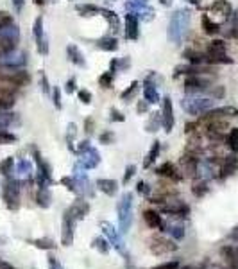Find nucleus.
Segmentation results:
<instances>
[{"instance_id": "38", "label": "nucleus", "mask_w": 238, "mask_h": 269, "mask_svg": "<svg viewBox=\"0 0 238 269\" xmlns=\"http://www.w3.org/2000/svg\"><path fill=\"white\" fill-rule=\"evenodd\" d=\"M67 90H68V92H73V81H68V84H67Z\"/></svg>"}, {"instance_id": "40", "label": "nucleus", "mask_w": 238, "mask_h": 269, "mask_svg": "<svg viewBox=\"0 0 238 269\" xmlns=\"http://www.w3.org/2000/svg\"><path fill=\"white\" fill-rule=\"evenodd\" d=\"M113 115H115L116 121H122V117H120V113H118V111H113Z\"/></svg>"}, {"instance_id": "17", "label": "nucleus", "mask_w": 238, "mask_h": 269, "mask_svg": "<svg viewBox=\"0 0 238 269\" xmlns=\"http://www.w3.org/2000/svg\"><path fill=\"white\" fill-rule=\"evenodd\" d=\"M226 144L233 153H238V127L229 129V133H227V137H226Z\"/></svg>"}, {"instance_id": "35", "label": "nucleus", "mask_w": 238, "mask_h": 269, "mask_svg": "<svg viewBox=\"0 0 238 269\" xmlns=\"http://www.w3.org/2000/svg\"><path fill=\"white\" fill-rule=\"evenodd\" d=\"M15 101L11 99H4V97H0V108H9V106L13 104Z\"/></svg>"}, {"instance_id": "33", "label": "nucleus", "mask_w": 238, "mask_h": 269, "mask_svg": "<svg viewBox=\"0 0 238 269\" xmlns=\"http://www.w3.org/2000/svg\"><path fill=\"white\" fill-rule=\"evenodd\" d=\"M79 99H81V103H84V104H90L92 95H90V92H84V90H81V92H79Z\"/></svg>"}, {"instance_id": "29", "label": "nucleus", "mask_w": 238, "mask_h": 269, "mask_svg": "<svg viewBox=\"0 0 238 269\" xmlns=\"http://www.w3.org/2000/svg\"><path fill=\"white\" fill-rule=\"evenodd\" d=\"M18 172H22V174H29V172H31V162H27V160L20 162V164H18Z\"/></svg>"}, {"instance_id": "41", "label": "nucleus", "mask_w": 238, "mask_h": 269, "mask_svg": "<svg viewBox=\"0 0 238 269\" xmlns=\"http://www.w3.org/2000/svg\"><path fill=\"white\" fill-rule=\"evenodd\" d=\"M34 2H36V4H43V0H34Z\"/></svg>"}, {"instance_id": "5", "label": "nucleus", "mask_w": 238, "mask_h": 269, "mask_svg": "<svg viewBox=\"0 0 238 269\" xmlns=\"http://www.w3.org/2000/svg\"><path fill=\"white\" fill-rule=\"evenodd\" d=\"M75 223L70 215L65 212L63 215V226H61V244L63 246H72L73 244V233H75Z\"/></svg>"}, {"instance_id": "7", "label": "nucleus", "mask_w": 238, "mask_h": 269, "mask_svg": "<svg viewBox=\"0 0 238 269\" xmlns=\"http://www.w3.org/2000/svg\"><path fill=\"white\" fill-rule=\"evenodd\" d=\"M67 214L75 221H83L86 215L90 214V205L88 201H83V199H77L75 203L67 210Z\"/></svg>"}, {"instance_id": "27", "label": "nucleus", "mask_w": 238, "mask_h": 269, "mask_svg": "<svg viewBox=\"0 0 238 269\" xmlns=\"http://www.w3.org/2000/svg\"><path fill=\"white\" fill-rule=\"evenodd\" d=\"M61 183H63V185H67L68 190H72V192H77V188H75V185H77V183H75V180H73V178H63Z\"/></svg>"}, {"instance_id": "18", "label": "nucleus", "mask_w": 238, "mask_h": 269, "mask_svg": "<svg viewBox=\"0 0 238 269\" xmlns=\"http://www.w3.org/2000/svg\"><path fill=\"white\" fill-rule=\"evenodd\" d=\"M202 29H204L206 34H217L219 31H220V25L215 22H211L210 17L204 15V17H202Z\"/></svg>"}, {"instance_id": "9", "label": "nucleus", "mask_w": 238, "mask_h": 269, "mask_svg": "<svg viewBox=\"0 0 238 269\" xmlns=\"http://www.w3.org/2000/svg\"><path fill=\"white\" fill-rule=\"evenodd\" d=\"M238 169V160L235 154H231V156H224L220 162V169H219V172H220L222 178H226V176H231L235 174Z\"/></svg>"}, {"instance_id": "8", "label": "nucleus", "mask_w": 238, "mask_h": 269, "mask_svg": "<svg viewBox=\"0 0 238 269\" xmlns=\"http://www.w3.org/2000/svg\"><path fill=\"white\" fill-rule=\"evenodd\" d=\"M144 221L150 230L165 231V223H163V219H161L160 212H156V210H145L144 212Z\"/></svg>"}, {"instance_id": "12", "label": "nucleus", "mask_w": 238, "mask_h": 269, "mask_svg": "<svg viewBox=\"0 0 238 269\" xmlns=\"http://www.w3.org/2000/svg\"><path fill=\"white\" fill-rule=\"evenodd\" d=\"M222 255L226 258L231 269H238V246H226L222 248Z\"/></svg>"}, {"instance_id": "32", "label": "nucleus", "mask_w": 238, "mask_h": 269, "mask_svg": "<svg viewBox=\"0 0 238 269\" xmlns=\"http://www.w3.org/2000/svg\"><path fill=\"white\" fill-rule=\"evenodd\" d=\"M111 79H113V74H104V76L100 77L99 81H100V84L104 88H111Z\"/></svg>"}, {"instance_id": "23", "label": "nucleus", "mask_w": 238, "mask_h": 269, "mask_svg": "<svg viewBox=\"0 0 238 269\" xmlns=\"http://www.w3.org/2000/svg\"><path fill=\"white\" fill-rule=\"evenodd\" d=\"M13 164H15V162H13V158L11 156H7L6 160H2V162H0V174L2 176H9L13 172Z\"/></svg>"}, {"instance_id": "3", "label": "nucleus", "mask_w": 238, "mask_h": 269, "mask_svg": "<svg viewBox=\"0 0 238 269\" xmlns=\"http://www.w3.org/2000/svg\"><path fill=\"white\" fill-rule=\"evenodd\" d=\"M149 249L152 255H158V257H163V255H168V253L176 251L177 249V244L166 237H152L149 241Z\"/></svg>"}, {"instance_id": "10", "label": "nucleus", "mask_w": 238, "mask_h": 269, "mask_svg": "<svg viewBox=\"0 0 238 269\" xmlns=\"http://www.w3.org/2000/svg\"><path fill=\"white\" fill-rule=\"evenodd\" d=\"M197 165H199V158L195 154H184L181 158V169H183V174L186 176L197 174Z\"/></svg>"}, {"instance_id": "37", "label": "nucleus", "mask_w": 238, "mask_h": 269, "mask_svg": "<svg viewBox=\"0 0 238 269\" xmlns=\"http://www.w3.org/2000/svg\"><path fill=\"white\" fill-rule=\"evenodd\" d=\"M54 103L57 108H61V101H59V92H57V90L54 92Z\"/></svg>"}, {"instance_id": "25", "label": "nucleus", "mask_w": 238, "mask_h": 269, "mask_svg": "<svg viewBox=\"0 0 238 269\" xmlns=\"http://www.w3.org/2000/svg\"><path fill=\"white\" fill-rule=\"evenodd\" d=\"M13 25V17L6 11H0V29Z\"/></svg>"}, {"instance_id": "31", "label": "nucleus", "mask_w": 238, "mask_h": 269, "mask_svg": "<svg viewBox=\"0 0 238 269\" xmlns=\"http://www.w3.org/2000/svg\"><path fill=\"white\" fill-rule=\"evenodd\" d=\"M136 190H138V194H142V196H149V194H150V188L147 187V183H145V182H138V185H136Z\"/></svg>"}, {"instance_id": "11", "label": "nucleus", "mask_w": 238, "mask_h": 269, "mask_svg": "<svg viewBox=\"0 0 238 269\" xmlns=\"http://www.w3.org/2000/svg\"><path fill=\"white\" fill-rule=\"evenodd\" d=\"M156 172L160 176H163V178H166V180H181V174H177L176 165L170 164V162H165L163 165H160L156 169Z\"/></svg>"}, {"instance_id": "39", "label": "nucleus", "mask_w": 238, "mask_h": 269, "mask_svg": "<svg viewBox=\"0 0 238 269\" xmlns=\"http://www.w3.org/2000/svg\"><path fill=\"white\" fill-rule=\"evenodd\" d=\"M0 269H15V268L9 266V264H0Z\"/></svg>"}, {"instance_id": "4", "label": "nucleus", "mask_w": 238, "mask_h": 269, "mask_svg": "<svg viewBox=\"0 0 238 269\" xmlns=\"http://www.w3.org/2000/svg\"><path fill=\"white\" fill-rule=\"evenodd\" d=\"M100 228H102V231H104L106 239L110 241L111 248H115L116 251L120 253V255H124V257H128V253H126V246H124V241H122V237H120V231L115 230L113 225L108 223V221H102V223H100Z\"/></svg>"}, {"instance_id": "30", "label": "nucleus", "mask_w": 238, "mask_h": 269, "mask_svg": "<svg viewBox=\"0 0 238 269\" xmlns=\"http://www.w3.org/2000/svg\"><path fill=\"white\" fill-rule=\"evenodd\" d=\"M134 170H136V167H134V165H129L128 169H126V174H124V180H122L124 185H128V182L131 180V178H133Z\"/></svg>"}, {"instance_id": "6", "label": "nucleus", "mask_w": 238, "mask_h": 269, "mask_svg": "<svg viewBox=\"0 0 238 269\" xmlns=\"http://www.w3.org/2000/svg\"><path fill=\"white\" fill-rule=\"evenodd\" d=\"M20 88L22 86H20L18 83L13 81L11 77L0 74V97H4V99H13V95L17 94Z\"/></svg>"}, {"instance_id": "2", "label": "nucleus", "mask_w": 238, "mask_h": 269, "mask_svg": "<svg viewBox=\"0 0 238 269\" xmlns=\"http://www.w3.org/2000/svg\"><path fill=\"white\" fill-rule=\"evenodd\" d=\"M2 198L6 201L9 210H18L20 207V187L15 180H7L2 187Z\"/></svg>"}, {"instance_id": "21", "label": "nucleus", "mask_w": 238, "mask_h": 269, "mask_svg": "<svg viewBox=\"0 0 238 269\" xmlns=\"http://www.w3.org/2000/svg\"><path fill=\"white\" fill-rule=\"evenodd\" d=\"M158 154H160V142H154L152 144V147H150L149 154H147V158L144 162V167H150V164L158 158Z\"/></svg>"}, {"instance_id": "13", "label": "nucleus", "mask_w": 238, "mask_h": 269, "mask_svg": "<svg viewBox=\"0 0 238 269\" xmlns=\"http://www.w3.org/2000/svg\"><path fill=\"white\" fill-rule=\"evenodd\" d=\"M97 187H99L100 192H104L106 196H115L116 190H118V183L113 182V180H99V182H97Z\"/></svg>"}, {"instance_id": "36", "label": "nucleus", "mask_w": 238, "mask_h": 269, "mask_svg": "<svg viewBox=\"0 0 238 269\" xmlns=\"http://www.w3.org/2000/svg\"><path fill=\"white\" fill-rule=\"evenodd\" d=\"M111 138H113V135H111V133H104V135L100 137V140H102V144H108Z\"/></svg>"}, {"instance_id": "28", "label": "nucleus", "mask_w": 238, "mask_h": 269, "mask_svg": "<svg viewBox=\"0 0 238 269\" xmlns=\"http://www.w3.org/2000/svg\"><path fill=\"white\" fill-rule=\"evenodd\" d=\"M152 269H179V262L177 260H172V262H165V264H160Z\"/></svg>"}, {"instance_id": "24", "label": "nucleus", "mask_w": 238, "mask_h": 269, "mask_svg": "<svg viewBox=\"0 0 238 269\" xmlns=\"http://www.w3.org/2000/svg\"><path fill=\"white\" fill-rule=\"evenodd\" d=\"M13 47H15V43H13L11 40L2 38V36H0V56L9 52V50H13Z\"/></svg>"}, {"instance_id": "1", "label": "nucleus", "mask_w": 238, "mask_h": 269, "mask_svg": "<svg viewBox=\"0 0 238 269\" xmlns=\"http://www.w3.org/2000/svg\"><path fill=\"white\" fill-rule=\"evenodd\" d=\"M118 228L120 235H126L133 225V194H124L118 201Z\"/></svg>"}, {"instance_id": "15", "label": "nucleus", "mask_w": 238, "mask_h": 269, "mask_svg": "<svg viewBox=\"0 0 238 269\" xmlns=\"http://www.w3.org/2000/svg\"><path fill=\"white\" fill-rule=\"evenodd\" d=\"M36 201H38V205L41 207V208H49L50 201H52V194L49 192V188L47 187L39 188L38 196H36Z\"/></svg>"}, {"instance_id": "22", "label": "nucleus", "mask_w": 238, "mask_h": 269, "mask_svg": "<svg viewBox=\"0 0 238 269\" xmlns=\"http://www.w3.org/2000/svg\"><path fill=\"white\" fill-rule=\"evenodd\" d=\"M192 190H194V194L197 196V198H202V196L208 192V183H206V180H199V182H195L194 187H192Z\"/></svg>"}, {"instance_id": "14", "label": "nucleus", "mask_w": 238, "mask_h": 269, "mask_svg": "<svg viewBox=\"0 0 238 269\" xmlns=\"http://www.w3.org/2000/svg\"><path fill=\"white\" fill-rule=\"evenodd\" d=\"M92 248L97 249L99 253H102V255H108L111 249V244L108 239H104V237H95L93 241H92Z\"/></svg>"}, {"instance_id": "16", "label": "nucleus", "mask_w": 238, "mask_h": 269, "mask_svg": "<svg viewBox=\"0 0 238 269\" xmlns=\"http://www.w3.org/2000/svg\"><path fill=\"white\" fill-rule=\"evenodd\" d=\"M165 231L174 241H183L184 239V228L181 225H170V226L165 225Z\"/></svg>"}, {"instance_id": "19", "label": "nucleus", "mask_w": 238, "mask_h": 269, "mask_svg": "<svg viewBox=\"0 0 238 269\" xmlns=\"http://www.w3.org/2000/svg\"><path fill=\"white\" fill-rule=\"evenodd\" d=\"M165 115H163V124H165V129L170 131L172 126H174V117H172V104L168 103V99H165Z\"/></svg>"}, {"instance_id": "26", "label": "nucleus", "mask_w": 238, "mask_h": 269, "mask_svg": "<svg viewBox=\"0 0 238 269\" xmlns=\"http://www.w3.org/2000/svg\"><path fill=\"white\" fill-rule=\"evenodd\" d=\"M17 142V137L15 135H9L6 131H0V144H13Z\"/></svg>"}, {"instance_id": "34", "label": "nucleus", "mask_w": 238, "mask_h": 269, "mask_svg": "<svg viewBox=\"0 0 238 269\" xmlns=\"http://www.w3.org/2000/svg\"><path fill=\"white\" fill-rule=\"evenodd\" d=\"M49 264H50V268L49 269H63L61 268V264L57 262L54 257H49Z\"/></svg>"}, {"instance_id": "20", "label": "nucleus", "mask_w": 238, "mask_h": 269, "mask_svg": "<svg viewBox=\"0 0 238 269\" xmlns=\"http://www.w3.org/2000/svg\"><path fill=\"white\" fill-rule=\"evenodd\" d=\"M33 244L38 248V249H47V251H50V249L55 248V242L52 241V239H47V237H45V239H34Z\"/></svg>"}]
</instances>
